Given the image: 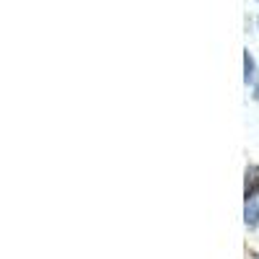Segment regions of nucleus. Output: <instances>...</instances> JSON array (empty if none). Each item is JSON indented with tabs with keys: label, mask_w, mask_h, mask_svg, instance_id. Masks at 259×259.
Masks as SVG:
<instances>
[{
	"label": "nucleus",
	"mask_w": 259,
	"mask_h": 259,
	"mask_svg": "<svg viewBox=\"0 0 259 259\" xmlns=\"http://www.w3.org/2000/svg\"><path fill=\"white\" fill-rule=\"evenodd\" d=\"M259 194V166H249L246 168V184H244V197L246 202L256 200Z\"/></svg>",
	"instance_id": "f257e3e1"
},
{
	"label": "nucleus",
	"mask_w": 259,
	"mask_h": 259,
	"mask_svg": "<svg viewBox=\"0 0 259 259\" xmlns=\"http://www.w3.org/2000/svg\"><path fill=\"white\" fill-rule=\"evenodd\" d=\"M256 223H259V197L251 200V202H246V226L254 228Z\"/></svg>",
	"instance_id": "f03ea898"
},
{
	"label": "nucleus",
	"mask_w": 259,
	"mask_h": 259,
	"mask_svg": "<svg viewBox=\"0 0 259 259\" xmlns=\"http://www.w3.org/2000/svg\"><path fill=\"white\" fill-rule=\"evenodd\" d=\"M251 70H254V60H251V55L246 52V80L251 78Z\"/></svg>",
	"instance_id": "7ed1b4c3"
},
{
	"label": "nucleus",
	"mask_w": 259,
	"mask_h": 259,
	"mask_svg": "<svg viewBox=\"0 0 259 259\" xmlns=\"http://www.w3.org/2000/svg\"><path fill=\"white\" fill-rule=\"evenodd\" d=\"M256 99H259V85H256Z\"/></svg>",
	"instance_id": "20e7f679"
}]
</instances>
